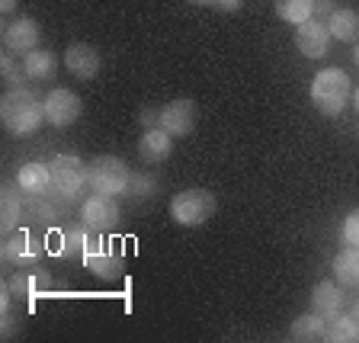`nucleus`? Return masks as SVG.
<instances>
[{
    "label": "nucleus",
    "instance_id": "obj_1",
    "mask_svg": "<svg viewBox=\"0 0 359 343\" xmlns=\"http://www.w3.org/2000/svg\"><path fill=\"white\" fill-rule=\"evenodd\" d=\"M0 119L10 135H32L45 122V97L32 87H10L0 103Z\"/></svg>",
    "mask_w": 359,
    "mask_h": 343
},
{
    "label": "nucleus",
    "instance_id": "obj_2",
    "mask_svg": "<svg viewBox=\"0 0 359 343\" xmlns=\"http://www.w3.org/2000/svg\"><path fill=\"white\" fill-rule=\"evenodd\" d=\"M353 97V83L340 67H324L311 81V106L321 116H340Z\"/></svg>",
    "mask_w": 359,
    "mask_h": 343
},
{
    "label": "nucleus",
    "instance_id": "obj_3",
    "mask_svg": "<svg viewBox=\"0 0 359 343\" xmlns=\"http://www.w3.org/2000/svg\"><path fill=\"white\" fill-rule=\"evenodd\" d=\"M218 209V199L215 193L209 189H183L170 199V218L183 228H196V224L209 222Z\"/></svg>",
    "mask_w": 359,
    "mask_h": 343
},
{
    "label": "nucleus",
    "instance_id": "obj_4",
    "mask_svg": "<svg viewBox=\"0 0 359 343\" xmlns=\"http://www.w3.org/2000/svg\"><path fill=\"white\" fill-rule=\"evenodd\" d=\"M128 180H132V170L122 157H112L103 154L90 164V177H87V187L100 196H122L128 193Z\"/></svg>",
    "mask_w": 359,
    "mask_h": 343
},
{
    "label": "nucleus",
    "instance_id": "obj_5",
    "mask_svg": "<svg viewBox=\"0 0 359 343\" xmlns=\"http://www.w3.org/2000/svg\"><path fill=\"white\" fill-rule=\"evenodd\" d=\"M48 167H52V187L58 189L61 196H67V199L77 202L81 189L87 187L90 164H83L77 154H58Z\"/></svg>",
    "mask_w": 359,
    "mask_h": 343
},
{
    "label": "nucleus",
    "instance_id": "obj_6",
    "mask_svg": "<svg viewBox=\"0 0 359 343\" xmlns=\"http://www.w3.org/2000/svg\"><path fill=\"white\" fill-rule=\"evenodd\" d=\"M122 212H119V202H116V196H87V199L81 202V222L87 224L90 231L97 234H106L112 231L116 224H119Z\"/></svg>",
    "mask_w": 359,
    "mask_h": 343
},
{
    "label": "nucleus",
    "instance_id": "obj_7",
    "mask_svg": "<svg viewBox=\"0 0 359 343\" xmlns=\"http://www.w3.org/2000/svg\"><path fill=\"white\" fill-rule=\"evenodd\" d=\"M45 244L29 231V228H16V231L4 234V263H13V267H36L39 257H42Z\"/></svg>",
    "mask_w": 359,
    "mask_h": 343
},
{
    "label": "nucleus",
    "instance_id": "obj_8",
    "mask_svg": "<svg viewBox=\"0 0 359 343\" xmlns=\"http://www.w3.org/2000/svg\"><path fill=\"white\" fill-rule=\"evenodd\" d=\"M83 267L100 279H119L126 263H122V254L116 247L103 244V234H93V238H90V247L83 250Z\"/></svg>",
    "mask_w": 359,
    "mask_h": 343
},
{
    "label": "nucleus",
    "instance_id": "obj_9",
    "mask_svg": "<svg viewBox=\"0 0 359 343\" xmlns=\"http://www.w3.org/2000/svg\"><path fill=\"white\" fill-rule=\"evenodd\" d=\"M81 100H77L74 90H67V87H55L52 93H45V122L55 128H67V126H74L77 119H81Z\"/></svg>",
    "mask_w": 359,
    "mask_h": 343
},
{
    "label": "nucleus",
    "instance_id": "obj_10",
    "mask_svg": "<svg viewBox=\"0 0 359 343\" xmlns=\"http://www.w3.org/2000/svg\"><path fill=\"white\" fill-rule=\"evenodd\" d=\"M196 119H199V112H196V103L189 97L170 100V103L161 109V128L170 132L173 138H187V135H193Z\"/></svg>",
    "mask_w": 359,
    "mask_h": 343
},
{
    "label": "nucleus",
    "instance_id": "obj_11",
    "mask_svg": "<svg viewBox=\"0 0 359 343\" xmlns=\"http://www.w3.org/2000/svg\"><path fill=\"white\" fill-rule=\"evenodd\" d=\"M74 206V199L61 196L58 189H48L42 196H29L26 199V212H29V222H39V224H52L58 222L61 215H67Z\"/></svg>",
    "mask_w": 359,
    "mask_h": 343
},
{
    "label": "nucleus",
    "instance_id": "obj_12",
    "mask_svg": "<svg viewBox=\"0 0 359 343\" xmlns=\"http://www.w3.org/2000/svg\"><path fill=\"white\" fill-rule=\"evenodd\" d=\"M330 29H327V22H321V20H308V22H302L299 29H295V48H299L305 58H324L327 55V48H330Z\"/></svg>",
    "mask_w": 359,
    "mask_h": 343
},
{
    "label": "nucleus",
    "instance_id": "obj_13",
    "mask_svg": "<svg viewBox=\"0 0 359 343\" xmlns=\"http://www.w3.org/2000/svg\"><path fill=\"white\" fill-rule=\"evenodd\" d=\"M39 39H42V29H39V22L29 20V16H22V20H13L4 26V48L13 55H26L32 48H39Z\"/></svg>",
    "mask_w": 359,
    "mask_h": 343
},
{
    "label": "nucleus",
    "instance_id": "obj_14",
    "mask_svg": "<svg viewBox=\"0 0 359 343\" xmlns=\"http://www.w3.org/2000/svg\"><path fill=\"white\" fill-rule=\"evenodd\" d=\"M48 283H52V276L45 273V269H39V267H20L10 276V292H13V299H20V302H36V295L39 292H45L48 289Z\"/></svg>",
    "mask_w": 359,
    "mask_h": 343
},
{
    "label": "nucleus",
    "instance_id": "obj_15",
    "mask_svg": "<svg viewBox=\"0 0 359 343\" xmlns=\"http://www.w3.org/2000/svg\"><path fill=\"white\" fill-rule=\"evenodd\" d=\"M65 67L81 81H93L100 74V52L90 42H74L65 48Z\"/></svg>",
    "mask_w": 359,
    "mask_h": 343
},
{
    "label": "nucleus",
    "instance_id": "obj_16",
    "mask_svg": "<svg viewBox=\"0 0 359 343\" xmlns=\"http://www.w3.org/2000/svg\"><path fill=\"white\" fill-rule=\"evenodd\" d=\"M97 231H90L87 224H71L65 231H58V238H48V250H55L58 257H83V250L90 247V238Z\"/></svg>",
    "mask_w": 359,
    "mask_h": 343
},
{
    "label": "nucleus",
    "instance_id": "obj_17",
    "mask_svg": "<svg viewBox=\"0 0 359 343\" xmlns=\"http://www.w3.org/2000/svg\"><path fill=\"white\" fill-rule=\"evenodd\" d=\"M26 199L29 196L22 193L20 183H7L0 189V228H4V234L16 231V224H20L22 212H26Z\"/></svg>",
    "mask_w": 359,
    "mask_h": 343
},
{
    "label": "nucleus",
    "instance_id": "obj_18",
    "mask_svg": "<svg viewBox=\"0 0 359 343\" xmlns=\"http://www.w3.org/2000/svg\"><path fill=\"white\" fill-rule=\"evenodd\" d=\"M173 151V135L164 132V128H148V132L138 138V157H142L144 164H161L167 161Z\"/></svg>",
    "mask_w": 359,
    "mask_h": 343
},
{
    "label": "nucleus",
    "instance_id": "obj_19",
    "mask_svg": "<svg viewBox=\"0 0 359 343\" xmlns=\"http://www.w3.org/2000/svg\"><path fill=\"white\" fill-rule=\"evenodd\" d=\"M344 305H346V295L334 279H321L311 289V308L318 314H324V318H334L337 311H344Z\"/></svg>",
    "mask_w": 359,
    "mask_h": 343
},
{
    "label": "nucleus",
    "instance_id": "obj_20",
    "mask_svg": "<svg viewBox=\"0 0 359 343\" xmlns=\"http://www.w3.org/2000/svg\"><path fill=\"white\" fill-rule=\"evenodd\" d=\"M16 183L22 187V193L26 196L48 193V189H55L52 187V167L39 164V161H29V164H22L20 170H16Z\"/></svg>",
    "mask_w": 359,
    "mask_h": 343
},
{
    "label": "nucleus",
    "instance_id": "obj_21",
    "mask_svg": "<svg viewBox=\"0 0 359 343\" xmlns=\"http://www.w3.org/2000/svg\"><path fill=\"white\" fill-rule=\"evenodd\" d=\"M324 22L337 42H356L359 39V13L353 7H337Z\"/></svg>",
    "mask_w": 359,
    "mask_h": 343
},
{
    "label": "nucleus",
    "instance_id": "obj_22",
    "mask_svg": "<svg viewBox=\"0 0 359 343\" xmlns=\"http://www.w3.org/2000/svg\"><path fill=\"white\" fill-rule=\"evenodd\" d=\"M324 340L327 343H356L359 340V318L350 311H337L334 318H327Z\"/></svg>",
    "mask_w": 359,
    "mask_h": 343
},
{
    "label": "nucleus",
    "instance_id": "obj_23",
    "mask_svg": "<svg viewBox=\"0 0 359 343\" xmlns=\"http://www.w3.org/2000/svg\"><path fill=\"white\" fill-rule=\"evenodd\" d=\"M324 328H327V318L324 314H318L311 308L308 314H299L295 321H292L289 328V337L295 343H311V340H324Z\"/></svg>",
    "mask_w": 359,
    "mask_h": 343
},
{
    "label": "nucleus",
    "instance_id": "obj_24",
    "mask_svg": "<svg viewBox=\"0 0 359 343\" xmlns=\"http://www.w3.org/2000/svg\"><path fill=\"white\" fill-rule=\"evenodd\" d=\"M334 276L340 285L359 289V247H344L334 257Z\"/></svg>",
    "mask_w": 359,
    "mask_h": 343
},
{
    "label": "nucleus",
    "instance_id": "obj_25",
    "mask_svg": "<svg viewBox=\"0 0 359 343\" xmlns=\"http://www.w3.org/2000/svg\"><path fill=\"white\" fill-rule=\"evenodd\" d=\"M273 10L289 26H302V22L314 20V0H273Z\"/></svg>",
    "mask_w": 359,
    "mask_h": 343
},
{
    "label": "nucleus",
    "instance_id": "obj_26",
    "mask_svg": "<svg viewBox=\"0 0 359 343\" xmlns=\"http://www.w3.org/2000/svg\"><path fill=\"white\" fill-rule=\"evenodd\" d=\"M22 71H26V77H32V81H45V77H52V71H55V55L45 52V48H32V52L22 55Z\"/></svg>",
    "mask_w": 359,
    "mask_h": 343
},
{
    "label": "nucleus",
    "instance_id": "obj_27",
    "mask_svg": "<svg viewBox=\"0 0 359 343\" xmlns=\"http://www.w3.org/2000/svg\"><path fill=\"white\" fill-rule=\"evenodd\" d=\"M161 189V183H157L151 173H132V180H128V193L132 199H151V196Z\"/></svg>",
    "mask_w": 359,
    "mask_h": 343
},
{
    "label": "nucleus",
    "instance_id": "obj_28",
    "mask_svg": "<svg viewBox=\"0 0 359 343\" xmlns=\"http://www.w3.org/2000/svg\"><path fill=\"white\" fill-rule=\"evenodd\" d=\"M0 74H4V81H7L10 87H22V81H26L22 61H16L13 55H4V58H0Z\"/></svg>",
    "mask_w": 359,
    "mask_h": 343
},
{
    "label": "nucleus",
    "instance_id": "obj_29",
    "mask_svg": "<svg viewBox=\"0 0 359 343\" xmlns=\"http://www.w3.org/2000/svg\"><path fill=\"white\" fill-rule=\"evenodd\" d=\"M340 238L346 247H359V209H353L340 224Z\"/></svg>",
    "mask_w": 359,
    "mask_h": 343
},
{
    "label": "nucleus",
    "instance_id": "obj_30",
    "mask_svg": "<svg viewBox=\"0 0 359 343\" xmlns=\"http://www.w3.org/2000/svg\"><path fill=\"white\" fill-rule=\"evenodd\" d=\"M138 122H142L144 132H148V128H157V126H161V112L151 109V106H144V109L138 112Z\"/></svg>",
    "mask_w": 359,
    "mask_h": 343
},
{
    "label": "nucleus",
    "instance_id": "obj_31",
    "mask_svg": "<svg viewBox=\"0 0 359 343\" xmlns=\"http://www.w3.org/2000/svg\"><path fill=\"white\" fill-rule=\"evenodd\" d=\"M334 10H337V7H334V0H314V20H321V22H324L330 13H334Z\"/></svg>",
    "mask_w": 359,
    "mask_h": 343
},
{
    "label": "nucleus",
    "instance_id": "obj_32",
    "mask_svg": "<svg viewBox=\"0 0 359 343\" xmlns=\"http://www.w3.org/2000/svg\"><path fill=\"white\" fill-rule=\"evenodd\" d=\"M0 328H4V337H13V330H16L13 311H4V321H0Z\"/></svg>",
    "mask_w": 359,
    "mask_h": 343
},
{
    "label": "nucleus",
    "instance_id": "obj_33",
    "mask_svg": "<svg viewBox=\"0 0 359 343\" xmlns=\"http://www.w3.org/2000/svg\"><path fill=\"white\" fill-rule=\"evenodd\" d=\"M241 4H244V0H215V7L228 10V13H234V10H241Z\"/></svg>",
    "mask_w": 359,
    "mask_h": 343
},
{
    "label": "nucleus",
    "instance_id": "obj_34",
    "mask_svg": "<svg viewBox=\"0 0 359 343\" xmlns=\"http://www.w3.org/2000/svg\"><path fill=\"white\" fill-rule=\"evenodd\" d=\"M20 0H0V13H13Z\"/></svg>",
    "mask_w": 359,
    "mask_h": 343
},
{
    "label": "nucleus",
    "instance_id": "obj_35",
    "mask_svg": "<svg viewBox=\"0 0 359 343\" xmlns=\"http://www.w3.org/2000/svg\"><path fill=\"white\" fill-rule=\"evenodd\" d=\"M353 61H356V67H359V42H356V48H353Z\"/></svg>",
    "mask_w": 359,
    "mask_h": 343
},
{
    "label": "nucleus",
    "instance_id": "obj_36",
    "mask_svg": "<svg viewBox=\"0 0 359 343\" xmlns=\"http://www.w3.org/2000/svg\"><path fill=\"white\" fill-rule=\"evenodd\" d=\"M353 103H356V109H359V87L353 90Z\"/></svg>",
    "mask_w": 359,
    "mask_h": 343
},
{
    "label": "nucleus",
    "instance_id": "obj_37",
    "mask_svg": "<svg viewBox=\"0 0 359 343\" xmlns=\"http://www.w3.org/2000/svg\"><path fill=\"white\" fill-rule=\"evenodd\" d=\"M193 4H215V0H193Z\"/></svg>",
    "mask_w": 359,
    "mask_h": 343
}]
</instances>
